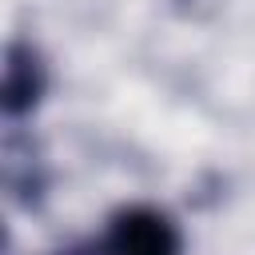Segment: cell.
Listing matches in <instances>:
<instances>
[{
  "instance_id": "2",
  "label": "cell",
  "mask_w": 255,
  "mask_h": 255,
  "mask_svg": "<svg viewBox=\"0 0 255 255\" xmlns=\"http://www.w3.org/2000/svg\"><path fill=\"white\" fill-rule=\"evenodd\" d=\"M44 96V64L28 44H12L8 48V64H4V112L16 120L24 112L36 108V100Z\"/></svg>"
},
{
  "instance_id": "1",
  "label": "cell",
  "mask_w": 255,
  "mask_h": 255,
  "mask_svg": "<svg viewBox=\"0 0 255 255\" xmlns=\"http://www.w3.org/2000/svg\"><path fill=\"white\" fill-rule=\"evenodd\" d=\"M60 255H183V235L159 207H124L104 223L100 235Z\"/></svg>"
}]
</instances>
